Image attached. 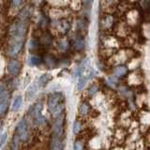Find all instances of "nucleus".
Returning a JSON list of instances; mask_svg holds the SVG:
<instances>
[{"mask_svg":"<svg viewBox=\"0 0 150 150\" xmlns=\"http://www.w3.org/2000/svg\"><path fill=\"white\" fill-rule=\"evenodd\" d=\"M48 107L49 110L52 112L53 116H57L63 112L64 110V98L62 96V94L60 93H54L53 95H51L49 97L48 100Z\"/></svg>","mask_w":150,"mask_h":150,"instance_id":"nucleus-1","label":"nucleus"},{"mask_svg":"<svg viewBox=\"0 0 150 150\" xmlns=\"http://www.w3.org/2000/svg\"><path fill=\"white\" fill-rule=\"evenodd\" d=\"M63 120L64 116L57 117L56 120L54 121V126H53V136L54 137L60 138L61 135L63 133Z\"/></svg>","mask_w":150,"mask_h":150,"instance_id":"nucleus-2","label":"nucleus"},{"mask_svg":"<svg viewBox=\"0 0 150 150\" xmlns=\"http://www.w3.org/2000/svg\"><path fill=\"white\" fill-rule=\"evenodd\" d=\"M17 134L21 140L25 141L27 139V125L25 119H22L17 125Z\"/></svg>","mask_w":150,"mask_h":150,"instance_id":"nucleus-3","label":"nucleus"},{"mask_svg":"<svg viewBox=\"0 0 150 150\" xmlns=\"http://www.w3.org/2000/svg\"><path fill=\"white\" fill-rule=\"evenodd\" d=\"M21 65L17 60H11L8 64V70L11 75H17L20 71Z\"/></svg>","mask_w":150,"mask_h":150,"instance_id":"nucleus-4","label":"nucleus"},{"mask_svg":"<svg viewBox=\"0 0 150 150\" xmlns=\"http://www.w3.org/2000/svg\"><path fill=\"white\" fill-rule=\"evenodd\" d=\"M42 103L41 102H37L36 104L33 106L32 110H31V115L34 117V119H36V121L40 119V115H41V111H42Z\"/></svg>","mask_w":150,"mask_h":150,"instance_id":"nucleus-5","label":"nucleus"},{"mask_svg":"<svg viewBox=\"0 0 150 150\" xmlns=\"http://www.w3.org/2000/svg\"><path fill=\"white\" fill-rule=\"evenodd\" d=\"M22 47H23V42L22 41L13 42L12 45L9 47V49H8V54L11 55V56H16L19 53H20Z\"/></svg>","mask_w":150,"mask_h":150,"instance_id":"nucleus-6","label":"nucleus"},{"mask_svg":"<svg viewBox=\"0 0 150 150\" xmlns=\"http://www.w3.org/2000/svg\"><path fill=\"white\" fill-rule=\"evenodd\" d=\"M127 18H128V21L129 23L134 25V23H136V22H137L138 18H139V13L136 9H130V11L128 12V14H127Z\"/></svg>","mask_w":150,"mask_h":150,"instance_id":"nucleus-7","label":"nucleus"},{"mask_svg":"<svg viewBox=\"0 0 150 150\" xmlns=\"http://www.w3.org/2000/svg\"><path fill=\"white\" fill-rule=\"evenodd\" d=\"M38 89H39L38 83H34L28 87L27 91H26V97L28 98V100H32V98L35 97V95L38 92Z\"/></svg>","mask_w":150,"mask_h":150,"instance_id":"nucleus-8","label":"nucleus"},{"mask_svg":"<svg viewBox=\"0 0 150 150\" xmlns=\"http://www.w3.org/2000/svg\"><path fill=\"white\" fill-rule=\"evenodd\" d=\"M22 105H23V98H22V96H18L15 98V100H14L12 102L11 110L13 112H17L18 110L21 109Z\"/></svg>","mask_w":150,"mask_h":150,"instance_id":"nucleus-9","label":"nucleus"},{"mask_svg":"<svg viewBox=\"0 0 150 150\" xmlns=\"http://www.w3.org/2000/svg\"><path fill=\"white\" fill-rule=\"evenodd\" d=\"M51 150H62V143H61L60 138L53 136L51 144Z\"/></svg>","mask_w":150,"mask_h":150,"instance_id":"nucleus-10","label":"nucleus"},{"mask_svg":"<svg viewBox=\"0 0 150 150\" xmlns=\"http://www.w3.org/2000/svg\"><path fill=\"white\" fill-rule=\"evenodd\" d=\"M127 72H128V69L125 66H118L114 69V74L116 77H123L127 74Z\"/></svg>","mask_w":150,"mask_h":150,"instance_id":"nucleus-11","label":"nucleus"},{"mask_svg":"<svg viewBox=\"0 0 150 150\" xmlns=\"http://www.w3.org/2000/svg\"><path fill=\"white\" fill-rule=\"evenodd\" d=\"M41 63V58L38 55H31L29 58H28V64L32 67H35V66H39Z\"/></svg>","mask_w":150,"mask_h":150,"instance_id":"nucleus-12","label":"nucleus"},{"mask_svg":"<svg viewBox=\"0 0 150 150\" xmlns=\"http://www.w3.org/2000/svg\"><path fill=\"white\" fill-rule=\"evenodd\" d=\"M88 76H86V74H82V76L80 77L79 79V82H78V84H77V89L80 91L82 90V89L86 86V84L87 83V80H88Z\"/></svg>","mask_w":150,"mask_h":150,"instance_id":"nucleus-13","label":"nucleus"},{"mask_svg":"<svg viewBox=\"0 0 150 150\" xmlns=\"http://www.w3.org/2000/svg\"><path fill=\"white\" fill-rule=\"evenodd\" d=\"M115 138L119 144H121L122 142H124V140H125V131L122 129H118L116 130V132H115Z\"/></svg>","mask_w":150,"mask_h":150,"instance_id":"nucleus-14","label":"nucleus"},{"mask_svg":"<svg viewBox=\"0 0 150 150\" xmlns=\"http://www.w3.org/2000/svg\"><path fill=\"white\" fill-rule=\"evenodd\" d=\"M45 62L47 64V66L50 68H54L55 66H56V59L54 57L53 55H48L47 57L45 58Z\"/></svg>","mask_w":150,"mask_h":150,"instance_id":"nucleus-15","label":"nucleus"},{"mask_svg":"<svg viewBox=\"0 0 150 150\" xmlns=\"http://www.w3.org/2000/svg\"><path fill=\"white\" fill-rule=\"evenodd\" d=\"M74 47L76 50H82L84 47V40L82 38H78V39H76L74 41Z\"/></svg>","mask_w":150,"mask_h":150,"instance_id":"nucleus-16","label":"nucleus"},{"mask_svg":"<svg viewBox=\"0 0 150 150\" xmlns=\"http://www.w3.org/2000/svg\"><path fill=\"white\" fill-rule=\"evenodd\" d=\"M50 79H51V76H49V74H43L42 76L40 77L39 82H38L39 83L38 84H40V86H44V84H46L50 81Z\"/></svg>","mask_w":150,"mask_h":150,"instance_id":"nucleus-17","label":"nucleus"},{"mask_svg":"<svg viewBox=\"0 0 150 150\" xmlns=\"http://www.w3.org/2000/svg\"><path fill=\"white\" fill-rule=\"evenodd\" d=\"M112 22H114V19L112 16H107L104 18V20L102 21V25L104 27H110L112 25Z\"/></svg>","mask_w":150,"mask_h":150,"instance_id":"nucleus-18","label":"nucleus"},{"mask_svg":"<svg viewBox=\"0 0 150 150\" xmlns=\"http://www.w3.org/2000/svg\"><path fill=\"white\" fill-rule=\"evenodd\" d=\"M89 111V106L87 103H82L81 105H80L79 107V112H80V114H82V115H86L87 112Z\"/></svg>","mask_w":150,"mask_h":150,"instance_id":"nucleus-19","label":"nucleus"},{"mask_svg":"<svg viewBox=\"0 0 150 150\" xmlns=\"http://www.w3.org/2000/svg\"><path fill=\"white\" fill-rule=\"evenodd\" d=\"M129 78H133V80H130V81H129L130 83H140V82H141V77H140V75H138V74L132 73L129 76Z\"/></svg>","mask_w":150,"mask_h":150,"instance_id":"nucleus-20","label":"nucleus"},{"mask_svg":"<svg viewBox=\"0 0 150 150\" xmlns=\"http://www.w3.org/2000/svg\"><path fill=\"white\" fill-rule=\"evenodd\" d=\"M81 129H82V124L78 121L75 122L74 125H73V132L77 134L81 131Z\"/></svg>","mask_w":150,"mask_h":150,"instance_id":"nucleus-21","label":"nucleus"},{"mask_svg":"<svg viewBox=\"0 0 150 150\" xmlns=\"http://www.w3.org/2000/svg\"><path fill=\"white\" fill-rule=\"evenodd\" d=\"M83 144L81 141H76L74 143V150H83Z\"/></svg>","mask_w":150,"mask_h":150,"instance_id":"nucleus-22","label":"nucleus"},{"mask_svg":"<svg viewBox=\"0 0 150 150\" xmlns=\"http://www.w3.org/2000/svg\"><path fill=\"white\" fill-rule=\"evenodd\" d=\"M144 141H139V142L136 143L135 145V150H144Z\"/></svg>","mask_w":150,"mask_h":150,"instance_id":"nucleus-23","label":"nucleus"},{"mask_svg":"<svg viewBox=\"0 0 150 150\" xmlns=\"http://www.w3.org/2000/svg\"><path fill=\"white\" fill-rule=\"evenodd\" d=\"M98 91V86H95V84H93L92 86H90V88H89V90H88V94L90 96H93L94 94H95L96 92Z\"/></svg>","mask_w":150,"mask_h":150,"instance_id":"nucleus-24","label":"nucleus"},{"mask_svg":"<svg viewBox=\"0 0 150 150\" xmlns=\"http://www.w3.org/2000/svg\"><path fill=\"white\" fill-rule=\"evenodd\" d=\"M7 107H8V105H7V103H6V102H2V103H0V115H3L4 112H6Z\"/></svg>","mask_w":150,"mask_h":150,"instance_id":"nucleus-25","label":"nucleus"},{"mask_svg":"<svg viewBox=\"0 0 150 150\" xmlns=\"http://www.w3.org/2000/svg\"><path fill=\"white\" fill-rule=\"evenodd\" d=\"M7 137H8V135H7V132H5L2 134L1 136V139H0V147H2L3 145L5 144V143H6V141H7Z\"/></svg>","mask_w":150,"mask_h":150,"instance_id":"nucleus-26","label":"nucleus"},{"mask_svg":"<svg viewBox=\"0 0 150 150\" xmlns=\"http://www.w3.org/2000/svg\"><path fill=\"white\" fill-rule=\"evenodd\" d=\"M5 89H6V88H5V86H4V84L0 83V94L3 93V92L5 91Z\"/></svg>","mask_w":150,"mask_h":150,"instance_id":"nucleus-27","label":"nucleus"},{"mask_svg":"<svg viewBox=\"0 0 150 150\" xmlns=\"http://www.w3.org/2000/svg\"><path fill=\"white\" fill-rule=\"evenodd\" d=\"M21 4V1H12V5L13 6H19V5Z\"/></svg>","mask_w":150,"mask_h":150,"instance_id":"nucleus-28","label":"nucleus"},{"mask_svg":"<svg viewBox=\"0 0 150 150\" xmlns=\"http://www.w3.org/2000/svg\"><path fill=\"white\" fill-rule=\"evenodd\" d=\"M2 72V60L0 59V74Z\"/></svg>","mask_w":150,"mask_h":150,"instance_id":"nucleus-29","label":"nucleus"},{"mask_svg":"<svg viewBox=\"0 0 150 150\" xmlns=\"http://www.w3.org/2000/svg\"><path fill=\"white\" fill-rule=\"evenodd\" d=\"M112 150H123V149H122L121 147H115V148H114Z\"/></svg>","mask_w":150,"mask_h":150,"instance_id":"nucleus-30","label":"nucleus"},{"mask_svg":"<svg viewBox=\"0 0 150 150\" xmlns=\"http://www.w3.org/2000/svg\"><path fill=\"white\" fill-rule=\"evenodd\" d=\"M0 129H1V123H0Z\"/></svg>","mask_w":150,"mask_h":150,"instance_id":"nucleus-31","label":"nucleus"},{"mask_svg":"<svg viewBox=\"0 0 150 150\" xmlns=\"http://www.w3.org/2000/svg\"><path fill=\"white\" fill-rule=\"evenodd\" d=\"M128 150H129V149H128Z\"/></svg>","mask_w":150,"mask_h":150,"instance_id":"nucleus-32","label":"nucleus"}]
</instances>
